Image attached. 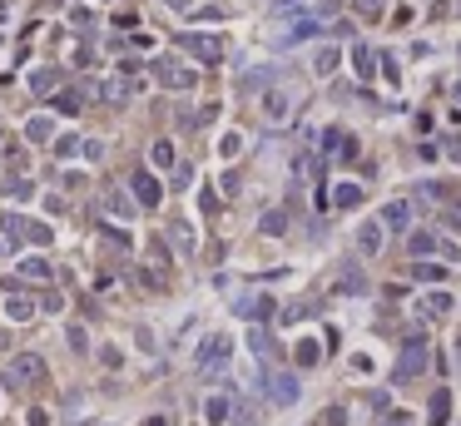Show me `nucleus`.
<instances>
[{"label": "nucleus", "mask_w": 461, "mask_h": 426, "mask_svg": "<svg viewBox=\"0 0 461 426\" xmlns=\"http://www.w3.org/2000/svg\"><path fill=\"white\" fill-rule=\"evenodd\" d=\"M372 60H377V55H372L367 45H352V65H358V75H362V79L372 75Z\"/></svg>", "instance_id": "25"}, {"label": "nucleus", "mask_w": 461, "mask_h": 426, "mask_svg": "<svg viewBox=\"0 0 461 426\" xmlns=\"http://www.w3.org/2000/svg\"><path fill=\"white\" fill-rule=\"evenodd\" d=\"M129 199H139V208H159L164 188H159V179H154V174H144V168H134V174H129Z\"/></svg>", "instance_id": "3"}, {"label": "nucleus", "mask_w": 461, "mask_h": 426, "mask_svg": "<svg viewBox=\"0 0 461 426\" xmlns=\"http://www.w3.org/2000/svg\"><path fill=\"white\" fill-rule=\"evenodd\" d=\"M451 95H456V99H461V84H456V90H451Z\"/></svg>", "instance_id": "44"}, {"label": "nucleus", "mask_w": 461, "mask_h": 426, "mask_svg": "<svg viewBox=\"0 0 461 426\" xmlns=\"http://www.w3.org/2000/svg\"><path fill=\"white\" fill-rule=\"evenodd\" d=\"M288 228V218H283V213L273 208V213H268V218H263V233H283Z\"/></svg>", "instance_id": "33"}, {"label": "nucleus", "mask_w": 461, "mask_h": 426, "mask_svg": "<svg viewBox=\"0 0 461 426\" xmlns=\"http://www.w3.org/2000/svg\"><path fill=\"white\" fill-rule=\"evenodd\" d=\"M50 238H55V228H50V223L25 218V243H50Z\"/></svg>", "instance_id": "23"}, {"label": "nucleus", "mask_w": 461, "mask_h": 426, "mask_svg": "<svg viewBox=\"0 0 461 426\" xmlns=\"http://www.w3.org/2000/svg\"><path fill=\"white\" fill-rule=\"evenodd\" d=\"M0 228H5V243H10V248L25 243V218H20V213H5V218H0Z\"/></svg>", "instance_id": "14"}, {"label": "nucleus", "mask_w": 461, "mask_h": 426, "mask_svg": "<svg viewBox=\"0 0 461 426\" xmlns=\"http://www.w3.org/2000/svg\"><path fill=\"white\" fill-rule=\"evenodd\" d=\"M234 426H258V421H253V416H248V412L238 407V412H234Z\"/></svg>", "instance_id": "39"}, {"label": "nucleus", "mask_w": 461, "mask_h": 426, "mask_svg": "<svg viewBox=\"0 0 461 426\" xmlns=\"http://www.w3.org/2000/svg\"><path fill=\"white\" fill-rule=\"evenodd\" d=\"M248 347H253V352L263 357V362H268V357H278V347H273V337H268L263 327H253V332H248Z\"/></svg>", "instance_id": "17"}, {"label": "nucleus", "mask_w": 461, "mask_h": 426, "mask_svg": "<svg viewBox=\"0 0 461 426\" xmlns=\"http://www.w3.org/2000/svg\"><path fill=\"white\" fill-rule=\"evenodd\" d=\"M50 134H55V124H50V119H45V114H35V119H30V124H25V139H35V144H45V139H50Z\"/></svg>", "instance_id": "19"}, {"label": "nucleus", "mask_w": 461, "mask_h": 426, "mask_svg": "<svg viewBox=\"0 0 461 426\" xmlns=\"http://www.w3.org/2000/svg\"><path fill=\"white\" fill-rule=\"evenodd\" d=\"M5 312L15 317V323H25V317L35 312V303H30V297H25V292H10V297H5Z\"/></svg>", "instance_id": "16"}, {"label": "nucleus", "mask_w": 461, "mask_h": 426, "mask_svg": "<svg viewBox=\"0 0 461 426\" xmlns=\"http://www.w3.org/2000/svg\"><path fill=\"white\" fill-rule=\"evenodd\" d=\"M169 243L179 253H194V228H188V223H169Z\"/></svg>", "instance_id": "18"}, {"label": "nucleus", "mask_w": 461, "mask_h": 426, "mask_svg": "<svg viewBox=\"0 0 461 426\" xmlns=\"http://www.w3.org/2000/svg\"><path fill=\"white\" fill-rule=\"evenodd\" d=\"M55 110L60 114H79V110H85V95H79V90H60L55 95Z\"/></svg>", "instance_id": "15"}, {"label": "nucleus", "mask_w": 461, "mask_h": 426, "mask_svg": "<svg viewBox=\"0 0 461 426\" xmlns=\"http://www.w3.org/2000/svg\"><path fill=\"white\" fill-rule=\"evenodd\" d=\"M174 45H179V50H188L194 60H203V65H219V55H223V45H219L214 35H179Z\"/></svg>", "instance_id": "4"}, {"label": "nucleus", "mask_w": 461, "mask_h": 426, "mask_svg": "<svg viewBox=\"0 0 461 426\" xmlns=\"http://www.w3.org/2000/svg\"><path fill=\"white\" fill-rule=\"evenodd\" d=\"M45 377V357L35 352H20L10 367H5V387H35V381Z\"/></svg>", "instance_id": "1"}, {"label": "nucleus", "mask_w": 461, "mask_h": 426, "mask_svg": "<svg viewBox=\"0 0 461 426\" xmlns=\"http://www.w3.org/2000/svg\"><path fill=\"white\" fill-rule=\"evenodd\" d=\"M75 149H79V139H75V134H60V139H55V159H65V154H75Z\"/></svg>", "instance_id": "29"}, {"label": "nucleus", "mask_w": 461, "mask_h": 426, "mask_svg": "<svg viewBox=\"0 0 461 426\" xmlns=\"http://www.w3.org/2000/svg\"><path fill=\"white\" fill-rule=\"evenodd\" d=\"M188 179H194V168H188V164H174V188H188Z\"/></svg>", "instance_id": "35"}, {"label": "nucleus", "mask_w": 461, "mask_h": 426, "mask_svg": "<svg viewBox=\"0 0 461 426\" xmlns=\"http://www.w3.org/2000/svg\"><path fill=\"white\" fill-rule=\"evenodd\" d=\"M382 426H412V421H407V416H402V412H397V416H387V421H382Z\"/></svg>", "instance_id": "41"}, {"label": "nucleus", "mask_w": 461, "mask_h": 426, "mask_svg": "<svg viewBox=\"0 0 461 426\" xmlns=\"http://www.w3.org/2000/svg\"><path fill=\"white\" fill-rule=\"evenodd\" d=\"M144 426H174L169 416H149V421H144Z\"/></svg>", "instance_id": "42"}, {"label": "nucleus", "mask_w": 461, "mask_h": 426, "mask_svg": "<svg viewBox=\"0 0 461 426\" xmlns=\"http://www.w3.org/2000/svg\"><path fill=\"white\" fill-rule=\"evenodd\" d=\"M55 79H60L55 70H35V75H30V90H35V95H50V90H55Z\"/></svg>", "instance_id": "24"}, {"label": "nucleus", "mask_w": 461, "mask_h": 426, "mask_svg": "<svg viewBox=\"0 0 461 426\" xmlns=\"http://www.w3.org/2000/svg\"><path fill=\"white\" fill-rule=\"evenodd\" d=\"M268 397H273L278 407H292V401H298V377L292 372H268Z\"/></svg>", "instance_id": "7"}, {"label": "nucleus", "mask_w": 461, "mask_h": 426, "mask_svg": "<svg viewBox=\"0 0 461 426\" xmlns=\"http://www.w3.org/2000/svg\"><path fill=\"white\" fill-rule=\"evenodd\" d=\"M358 248L372 258V253L382 248V223H362V228H358Z\"/></svg>", "instance_id": "13"}, {"label": "nucleus", "mask_w": 461, "mask_h": 426, "mask_svg": "<svg viewBox=\"0 0 461 426\" xmlns=\"http://www.w3.org/2000/svg\"><path fill=\"white\" fill-rule=\"evenodd\" d=\"M30 426H50V416L45 412H30Z\"/></svg>", "instance_id": "40"}, {"label": "nucleus", "mask_w": 461, "mask_h": 426, "mask_svg": "<svg viewBox=\"0 0 461 426\" xmlns=\"http://www.w3.org/2000/svg\"><path fill=\"white\" fill-rule=\"evenodd\" d=\"M114 25H119V30H134V25H139V15H134V10H119V15H114Z\"/></svg>", "instance_id": "36"}, {"label": "nucleus", "mask_w": 461, "mask_h": 426, "mask_svg": "<svg viewBox=\"0 0 461 426\" xmlns=\"http://www.w3.org/2000/svg\"><path fill=\"white\" fill-rule=\"evenodd\" d=\"M292 110H298V99H292L288 90H268V95H263V119H268V124H288Z\"/></svg>", "instance_id": "5"}, {"label": "nucleus", "mask_w": 461, "mask_h": 426, "mask_svg": "<svg viewBox=\"0 0 461 426\" xmlns=\"http://www.w3.org/2000/svg\"><path fill=\"white\" fill-rule=\"evenodd\" d=\"M129 95H134L129 75H110V79L99 84V99H104V104H129Z\"/></svg>", "instance_id": "9"}, {"label": "nucleus", "mask_w": 461, "mask_h": 426, "mask_svg": "<svg viewBox=\"0 0 461 426\" xmlns=\"http://www.w3.org/2000/svg\"><path fill=\"white\" fill-rule=\"evenodd\" d=\"M15 273H20V278H30V283H50V278H55V268H50L45 258H25Z\"/></svg>", "instance_id": "11"}, {"label": "nucleus", "mask_w": 461, "mask_h": 426, "mask_svg": "<svg viewBox=\"0 0 461 426\" xmlns=\"http://www.w3.org/2000/svg\"><path fill=\"white\" fill-rule=\"evenodd\" d=\"M164 5H169V10H179V15H188V10H194V0H164Z\"/></svg>", "instance_id": "38"}, {"label": "nucleus", "mask_w": 461, "mask_h": 426, "mask_svg": "<svg viewBox=\"0 0 461 426\" xmlns=\"http://www.w3.org/2000/svg\"><path fill=\"white\" fill-rule=\"evenodd\" d=\"M234 312H238V317H268V312H273V303H268V297H238Z\"/></svg>", "instance_id": "12"}, {"label": "nucleus", "mask_w": 461, "mask_h": 426, "mask_svg": "<svg viewBox=\"0 0 461 426\" xmlns=\"http://www.w3.org/2000/svg\"><path fill=\"white\" fill-rule=\"evenodd\" d=\"M154 79L164 84V90H194V70L174 65V60H154Z\"/></svg>", "instance_id": "6"}, {"label": "nucleus", "mask_w": 461, "mask_h": 426, "mask_svg": "<svg viewBox=\"0 0 461 426\" xmlns=\"http://www.w3.org/2000/svg\"><path fill=\"white\" fill-rule=\"evenodd\" d=\"M432 248H436L432 233H412V253H432Z\"/></svg>", "instance_id": "32"}, {"label": "nucleus", "mask_w": 461, "mask_h": 426, "mask_svg": "<svg viewBox=\"0 0 461 426\" xmlns=\"http://www.w3.org/2000/svg\"><path fill=\"white\" fill-rule=\"evenodd\" d=\"M312 70H318V75H332V70H338V50L323 45L318 55H312Z\"/></svg>", "instance_id": "20"}, {"label": "nucleus", "mask_w": 461, "mask_h": 426, "mask_svg": "<svg viewBox=\"0 0 461 426\" xmlns=\"http://www.w3.org/2000/svg\"><path fill=\"white\" fill-rule=\"evenodd\" d=\"M412 223V203L407 199H392L387 208H382V228H392V233H402Z\"/></svg>", "instance_id": "10"}, {"label": "nucleus", "mask_w": 461, "mask_h": 426, "mask_svg": "<svg viewBox=\"0 0 461 426\" xmlns=\"http://www.w3.org/2000/svg\"><path fill=\"white\" fill-rule=\"evenodd\" d=\"M228 412H234V407H228V397H208L203 401V416L208 421H228Z\"/></svg>", "instance_id": "22"}, {"label": "nucleus", "mask_w": 461, "mask_h": 426, "mask_svg": "<svg viewBox=\"0 0 461 426\" xmlns=\"http://www.w3.org/2000/svg\"><path fill=\"white\" fill-rule=\"evenodd\" d=\"M40 308H45V312H60V308H65V297H60V292H55V288H50V292H45V297H40Z\"/></svg>", "instance_id": "34"}, {"label": "nucleus", "mask_w": 461, "mask_h": 426, "mask_svg": "<svg viewBox=\"0 0 461 426\" xmlns=\"http://www.w3.org/2000/svg\"><path fill=\"white\" fill-rule=\"evenodd\" d=\"M332 199H338V208H352V203L362 199V188H358V184H342V188H338Z\"/></svg>", "instance_id": "27"}, {"label": "nucleus", "mask_w": 461, "mask_h": 426, "mask_svg": "<svg viewBox=\"0 0 461 426\" xmlns=\"http://www.w3.org/2000/svg\"><path fill=\"white\" fill-rule=\"evenodd\" d=\"M0 352H5V332H0Z\"/></svg>", "instance_id": "43"}, {"label": "nucleus", "mask_w": 461, "mask_h": 426, "mask_svg": "<svg viewBox=\"0 0 461 426\" xmlns=\"http://www.w3.org/2000/svg\"><path fill=\"white\" fill-rule=\"evenodd\" d=\"M298 362H303V367H312V362H318V347L303 342V347H298Z\"/></svg>", "instance_id": "37"}, {"label": "nucleus", "mask_w": 461, "mask_h": 426, "mask_svg": "<svg viewBox=\"0 0 461 426\" xmlns=\"http://www.w3.org/2000/svg\"><path fill=\"white\" fill-rule=\"evenodd\" d=\"M447 407H451V397H447V392H436V397H432V426H442V421H447Z\"/></svg>", "instance_id": "26"}, {"label": "nucleus", "mask_w": 461, "mask_h": 426, "mask_svg": "<svg viewBox=\"0 0 461 426\" xmlns=\"http://www.w3.org/2000/svg\"><path fill=\"white\" fill-rule=\"evenodd\" d=\"M99 208H104V213H114V218H134V199L124 194V188H114V184H110V188H99Z\"/></svg>", "instance_id": "8"}, {"label": "nucleus", "mask_w": 461, "mask_h": 426, "mask_svg": "<svg viewBox=\"0 0 461 426\" xmlns=\"http://www.w3.org/2000/svg\"><path fill=\"white\" fill-rule=\"evenodd\" d=\"M422 367H427V342H422V337H407L402 357H397V381H412Z\"/></svg>", "instance_id": "2"}, {"label": "nucleus", "mask_w": 461, "mask_h": 426, "mask_svg": "<svg viewBox=\"0 0 461 426\" xmlns=\"http://www.w3.org/2000/svg\"><path fill=\"white\" fill-rule=\"evenodd\" d=\"M5 194H10V199H30V194H35V188H30L25 179H10V184H5Z\"/></svg>", "instance_id": "30"}, {"label": "nucleus", "mask_w": 461, "mask_h": 426, "mask_svg": "<svg viewBox=\"0 0 461 426\" xmlns=\"http://www.w3.org/2000/svg\"><path fill=\"white\" fill-rule=\"evenodd\" d=\"M342 288H352V292H362L367 283H362V273H358V268H342Z\"/></svg>", "instance_id": "31"}, {"label": "nucleus", "mask_w": 461, "mask_h": 426, "mask_svg": "<svg viewBox=\"0 0 461 426\" xmlns=\"http://www.w3.org/2000/svg\"><path fill=\"white\" fill-rule=\"evenodd\" d=\"M352 5H358V15H362V20H377V15H382V5H387V0H352Z\"/></svg>", "instance_id": "28"}, {"label": "nucleus", "mask_w": 461, "mask_h": 426, "mask_svg": "<svg viewBox=\"0 0 461 426\" xmlns=\"http://www.w3.org/2000/svg\"><path fill=\"white\" fill-rule=\"evenodd\" d=\"M149 159H154L159 168H174V144H169V139H154V149H149Z\"/></svg>", "instance_id": "21"}]
</instances>
